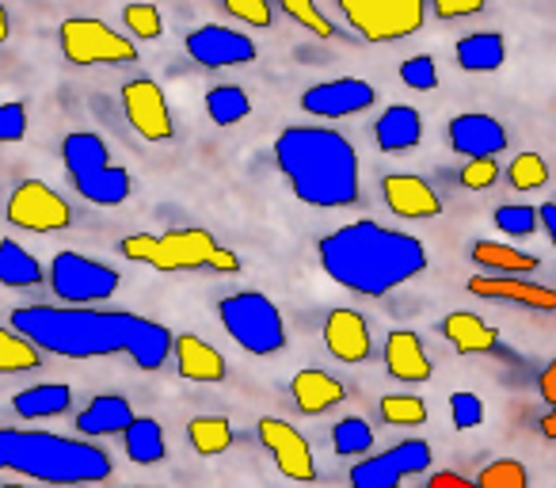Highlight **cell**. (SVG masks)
<instances>
[{
	"label": "cell",
	"mask_w": 556,
	"mask_h": 488,
	"mask_svg": "<svg viewBox=\"0 0 556 488\" xmlns=\"http://www.w3.org/2000/svg\"><path fill=\"white\" fill-rule=\"evenodd\" d=\"M12 328L50 355H126L138 371H161L172 355V340H176L161 321L123 310H92V305H20L12 313Z\"/></svg>",
	"instance_id": "obj_1"
},
{
	"label": "cell",
	"mask_w": 556,
	"mask_h": 488,
	"mask_svg": "<svg viewBox=\"0 0 556 488\" xmlns=\"http://www.w3.org/2000/svg\"><path fill=\"white\" fill-rule=\"evenodd\" d=\"M317 260L328 279L363 298H386L427 272V249L412 233L389 229L366 217L325 233L317 245Z\"/></svg>",
	"instance_id": "obj_2"
},
{
	"label": "cell",
	"mask_w": 556,
	"mask_h": 488,
	"mask_svg": "<svg viewBox=\"0 0 556 488\" xmlns=\"http://www.w3.org/2000/svg\"><path fill=\"white\" fill-rule=\"evenodd\" d=\"M278 172L287 176L290 191L305 207L343 210L355 207L363 184H358V153L340 130L328 126H287L275 141Z\"/></svg>",
	"instance_id": "obj_3"
},
{
	"label": "cell",
	"mask_w": 556,
	"mask_h": 488,
	"mask_svg": "<svg viewBox=\"0 0 556 488\" xmlns=\"http://www.w3.org/2000/svg\"><path fill=\"white\" fill-rule=\"evenodd\" d=\"M0 470L24 473L42 485H103L115 473L108 450L85 439H65L50 431H20L0 427Z\"/></svg>",
	"instance_id": "obj_4"
},
{
	"label": "cell",
	"mask_w": 556,
	"mask_h": 488,
	"mask_svg": "<svg viewBox=\"0 0 556 488\" xmlns=\"http://www.w3.org/2000/svg\"><path fill=\"white\" fill-rule=\"evenodd\" d=\"M126 260L149 264L156 272H214L237 275L240 256L229 252L214 233L206 229H168V233H130L118 245Z\"/></svg>",
	"instance_id": "obj_5"
},
{
	"label": "cell",
	"mask_w": 556,
	"mask_h": 488,
	"mask_svg": "<svg viewBox=\"0 0 556 488\" xmlns=\"http://www.w3.org/2000/svg\"><path fill=\"white\" fill-rule=\"evenodd\" d=\"M62 161L70 172L73 187L80 191V199L96 202V207H123L134 191V179L126 168H118L108 153V141L100 134H65L62 141Z\"/></svg>",
	"instance_id": "obj_6"
},
{
	"label": "cell",
	"mask_w": 556,
	"mask_h": 488,
	"mask_svg": "<svg viewBox=\"0 0 556 488\" xmlns=\"http://www.w3.org/2000/svg\"><path fill=\"white\" fill-rule=\"evenodd\" d=\"M217 321L248 355H275L287 348V321L263 290H237L217 302Z\"/></svg>",
	"instance_id": "obj_7"
},
{
	"label": "cell",
	"mask_w": 556,
	"mask_h": 488,
	"mask_svg": "<svg viewBox=\"0 0 556 488\" xmlns=\"http://www.w3.org/2000/svg\"><path fill=\"white\" fill-rule=\"evenodd\" d=\"M343 20L366 42H396L424 27V0H340Z\"/></svg>",
	"instance_id": "obj_8"
},
{
	"label": "cell",
	"mask_w": 556,
	"mask_h": 488,
	"mask_svg": "<svg viewBox=\"0 0 556 488\" xmlns=\"http://www.w3.org/2000/svg\"><path fill=\"white\" fill-rule=\"evenodd\" d=\"M50 290L54 298H62L65 305H92L108 302L118 295V272L111 264H100L92 256H80V252H58L50 260Z\"/></svg>",
	"instance_id": "obj_9"
},
{
	"label": "cell",
	"mask_w": 556,
	"mask_h": 488,
	"mask_svg": "<svg viewBox=\"0 0 556 488\" xmlns=\"http://www.w3.org/2000/svg\"><path fill=\"white\" fill-rule=\"evenodd\" d=\"M65 62L73 65H130L138 62V47L126 35L111 32L103 20L73 16L58 27Z\"/></svg>",
	"instance_id": "obj_10"
},
{
	"label": "cell",
	"mask_w": 556,
	"mask_h": 488,
	"mask_svg": "<svg viewBox=\"0 0 556 488\" xmlns=\"http://www.w3.org/2000/svg\"><path fill=\"white\" fill-rule=\"evenodd\" d=\"M431 442L427 439H404L396 447L381 450L374 458L351 465L348 485L351 488H396L404 477H416V473L431 470Z\"/></svg>",
	"instance_id": "obj_11"
},
{
	"label": "cell",
	"mask_w": 556,
	"mask_h": 488,
	"mask_svg": "<svg viewBox=\"0 0 556 488\" xmlns=\"http://www.w3.org/2000/svg\"><path fill=\"white\" fill-rule=\"evenodd\" d=\"M9 222L27 233H62L73 225V207L42 179H24L9 199Z\"/></svg>",
	"instance_id": "obj_12"
},
{
	"label": "cell",
	"mask_w": 556,
	"mask_h": 488,
	"mask_svg": "<svg viewBox=\"0 0 556 488\" xmlns=\"http://www.w3.org/2000/svg\"><path fill=\"white\" fill-rule=\"evenodd\" d=\"M255 431H260V442L267 447L270 462L278 465V473H282L287 480L309 485V480L317 477V458H313V447L305 442V435L298 431L294 424H287V420H278V416H260Z\"/></svg>",
	"instance_id": "obj_13"
},
{
	"label": "cell",
	"mask_w": 556,
	"mask_h": 488,
	"mask_svg": "<svg viewBox=\"0 0 556 488\" xmlns=\"http://www.w3.org/2000/svg\"><path fill=\"white\" fill-rule=\"evenodd\" d=\"M123 111L130 118V126L146 141H172L176 138V118H172L168 96L156 80L134 77L123 85Z\"/></svg>",
	"instance_id": "obj_14"
},
{
	"label": "cell",
	"mask_w": 556,
	"mask_h": 488,
	"mask_svg": "<svg viewBox=\"0 0 556 488\" xmlns=\"http://www.w3.org/2000/svg\"><path fill=\"white\" fill-rule=\"evenodd\" d=\"M374 103H378V88L358 77L320 80V85L302 92V111H309V115H317V118H351V115L370 111Z\"/></svg>",
	"instance_id": "obj_15"
},
{
	"label": "cell",
	"mask_w": 556,
	"mask_h": 488,
	"mask_svg": "<svg viewBox=\"0 0 556 488\" xmlns=\"http://www.w3.org/2000/svg\"><path fill=\"white\" fill-rule=\"evenodd\" d=\"M184 47L206 70H229V65H248L260 58V47L244 32H232V27L222 24H206L199 32H191Z\"/></svg>",
	"instance_id": "obj_16"
},
{
	"label": "cell",
	"mask_w": 556,
	"mask_h": 488,
	"mask_svg": "<svg viewBox=\"0 0 556 488\" xmlns=\"http://www.w3.org/2000/svg\"><path fill=\"white\" fill-rule=\"evenodd\" d=\"M446 138L454 146V153H465L469 161H480V157H492L507 149V126L495 115H484V111H462V115L450 118Z\"/></svg>",
	"instance_id": "obj_17"
},
{
	"label": "cell",
	"mask_w": 556,
	"mask_h": 488,
	"mask_svg": "<svg viewBox=\"0 0 556 488\" xmlns=\"http://www.w3.org/2000/svg\"><path fill=\"white\" fill-rule=\"evenodd\" d=\"M469 295L472 298H492V302L522 305V310L556 313V290L522 279V275H472Z\"/></svg>",
	"instance_id": "obj_18"
},
{
	"label": "cell",
	"mask_w": 556,
	"mask_h": 488,
	"mask_svg": "<svg viewBox=\"0 0 556 488\" xmlns=\"http://www.w3.org/2000/svg\"><path fill=\"white\" fill-rule=\"evenodd\" d=\"M381 195H386V207L401 217L412 222H424V217L442 214V199L424 176H412V172H393V176L381 179Z\"/></svg>",
	"instance_id": "obj_19"
},
{
	"label": "cell",
	"mask_w": 556,
	"mask_h": 488,
	"mask_svg": "<svg viewBox=\"0 0 556 488\" xmlns=\"http://www.w3.org/2000/svg\"><path fill=\"white\" fill-rule=\"evenodd\" d=\"M325 348L340 363H366L374 355L370 325L358 310H332L325 317Z\"/></svg>",
	"instance_id": "obj_20"
},
{
	"label": "cell",
	"mask_w": 556,
	"mask_h": 488,
	"mask_svg": "<svg viewBox=\"0 0 556 488\" xmlns=\"http://www.w3.org/2000/svg\"><path fill=\"white\" fill-rule=\"evenodd\" d=\"M381 359H386L389 378L408 381V386H419V381H427L434 374L431 355L424 351V340H419L412 328H396V333H389Z\"/></svg>",
	"instance_id": "obj_21"
},
{
	"label": "cell",
	"mask_w": 556,
	"mask_h": 488,
	"mask_svg": "<svg viewBox=\"0 0 556 488\" xmlns=\"http://www.w3.org/2000/svg\"><path fill=\"white\" fill-rule=\"evenodd\" d=\"M172 359H176L179 374H184L187 381H199V386H214V381H225V374H229L222 351L210 348V343L199 340L194 333H184L172 340Z\"/></svg>",
	"instance_id": "obj_22"
},
{
	"label": "cell",
	"mask_w": 556,
	"mask_h": 488,
	"mask_svg": "<svg viewBox=\"0 0 556 488\" xmlns=\"http://www.w3.org/2000/svg\"><path fill=\"white\" fill-rule=\"evenodd\" d=\"M374 138L381 153H412L424 141V115L412 103H393L374 123Z\"/></svg>",
	"instance_id": "obj_23"
},
{
	"label": "cell",
	"mask_w": 556,
	"mask_h": 488,
	"mask_svg": "<svg viewBox=\"0 0 556 488\" xmlns=\"http://www.w3.org/2000/svg\"><path fill=\"white\" fill-rule=\"evenodd\" d=\"M290 397H294V404L305 412V416H320V412H328L340 401H348V389H343V381L332 378L328 371L309 366V371L294 374V381H290Z\"/></svg>",
	"instance_id": "obj_24"
},
{
	"label": "cell",
	"mask_w": 556,
	"mask_h": 488,
	"mask_svg": "<svg viewBox=\"0 0 556 488\" xmlns=\"http://www.w3.org/2000/svg\"><path fill=\"white\" fill-rule=\"evenodd\" d=\"M439 328H442V336H446L450 348L462 351V355H488V351H495V343H500V333L469 310L446 313Z\"/></svg>",
	"instance_id": "obj_25"
},
{
	"label": "cell",
	"mask_w": 556,
	"mask_h": 488,
	"mask_svg": "<svg viewBox=\"0 0 556 488\" xmlns=\"http://www.w3.org/2000/svg\"><path fill=\"white\" fill-rule=\"evenodd\" d=\"M134 424V404L118 393L96 397L88 409L77 412V431L80 435H123Z\"/></svg>",
	"instance_id": "obj_26"
},
{
	"label": "cell",
	"mask_w": 556,
	"mask_h": 488,
	"mask_svg": "<svg viewBox=\"0 0 556 488\" xmlns=\"http://www.w3.org/2000/svg\"><path fill=\"white\" fill-rule=\"evenodd\" d=\"M73 404V389L62 381H39V386H27L12 397V409L24 420H54L62 412H70Z\"/></svg>",
	"instance_id": "obj_27"
},
{
	"label": "cell",
	"mask_w": 556,
	"mask_h": 488,
	"mask_svg": "<svg viewBox=\"0 0 556 488\" xmlns=\"http://www.w3.org/2000/svg\"><path fill=\"white\" fill-rule=\"evenodd\" d=\"M454 54L465 73H495L507 62V42H503L500 32H477V35H465Z\"/></svg>",
	"instance_id": "obj_28"
},
{
	"label": "cell",
	"mask_w": 556,
	"mask_h": 488,
	"mask_svg": "<svg viewBox=\"0 0 556 488\" xmlns=\"http://www.w3.org/2000/svg\"><path fill=\"white\" fill-rule=\"evenodd\" d=\"M126 458L134 465H156L168 458V442H164V427L153 416H134V424L123 431Z\"/></svg>",
	"instance_id": "obj_29"
},
{
	"label": "cell",
	"mask_w": 556,
	"mask_h": 488,
	"mask_svg": "<svg viewBox=\"0 0 556 488\" xmlns=\"http://www.w3.org/2000/svg\"><path fill=\"white\" fill-rule=\"evenodd\" d=\"M469 256H472V264L484 267V272H492V275L538 272V256H530V252H518L515 245H500V240H477Z\"/></svg>",
	"instance_id": "obj_30"
},
{
	"label": "cell",
	"mask_w": 556,
	"mask_h": 488,
	"mask_svg": "<svg viewBox=\"0 0 556 488\" xmlns=\"http://www.w3.org/2000/svg\"><path fill=\"white\" fill-rule=\"evenodd\" d=\"M42 283V264L24 249L16 240H0V287H12V290H24Z\"/></svg>",
	"instance_id": "obj_31"
},
{
	"label": "cell",
	"mask_w": 556,
	"mask_h": 488,
	"mask_svg": "<svg viewBox=\"0 0 556 488\" xmlns=\"http://www.w3.org/2000/svg\"><path fill=\"white\" fill-rule=\"evenodd\" d=\"M187 439H191V450L202 458H217L232 447V424L225 416H194L187 424Z\"/></svg>",
	"instance_id": "obj_32"
},
{
	"label": "cell",
	"mask_w": 556,
	"mask_h": 488,
	"mask_svg": "<svg viewBox=\"0 0 556 488\" xmlns=\"http://www.w3.org/2000/svg\"><path fill=\"white\" fill-rule=\"evenodd\" d=\"M206 115L214 118L217 126H237L252 115V100H248V92L237 85H214L206 92Z\"/></svg>",
	"instance_id": "obj_33"
},
{
	"label": "cell",
	"mask_w": 556,
	"mask_h": 488,
	"mask_svg": "<svg viewBox=\"0 0 556 488\" xmlns=\"http://www.w3.org/2000/svg\"><path fill=\"white\" fill-rule=\"evenodd\" d=\"M42 366V351L16 328H0V374H24Z\"/></svg>",
	"instance_id": "obj_34"
},
{
	"label": "cell",
	"mask_w": 556,
	"mask_h": 488,
	"mask_svg": "<svg viewBox=\"0 0 556 488\" xmlns=\"http://www.w3.org/2000/svg\"><path fill=\"white\" fill-rule=\"evenodd\" d=\"M332 447L340 458H363L370 454L374 447V431L363 416H343L340 424L332 427Z\"/></svg>",
	"instance_id": "obj_35"
},
{
	"label": "cell",
	"mask_w": 556,
	"mask_h": 488,
	"mask_svg": "<svg viewBox=\"0 0 556 488\" xmlns=\"http://www.w3.org/2000/svg\"><path fill=\"white\" fill-rule=\"evenodd\" d=\"M378 412H381V420H386V424H393V427H419L427 420V404H424V397H416V393L381 397Z\"/></svg>",
	"instance_id": "obj_36"
},
{
	"label": "cell",
	"mask_w": 556,
	"mask_h": 488,
	"mask_svg": "<svg viewBox=\"0 0 556 488\" xmlns=\"http://www.w3.org/2000/svg\"><path fill=\"white\" fill-rule=\"evenodd\" d=\"M507 179L518 191H538V187L548 184V164L541 153H518L515 161L507 164Z\"/></svg>",
	"instance_id": "obj_37"
},
{
	"label": "cell",
	"mask_w": 556,
	"mask_h": 488,
	"mask_svg": "<svg viewBox=\"0 0 556 488\" xmlns=\"http://www.w3.org/2000/svg\"><path fill=\"white\" fill-rule=\"evenodd\" d=\"M477 488H530V473L515 458H500L477 473Z\"/></svg>",
	"instance_id": "obj_38"
},
{
	"label": "cell",
	"mask_w": 556,
	"mask_h": 488,
	"mask_svg": "<svg viewBox=\"0 0 556 488\" xmlns=\"http://www.w3.org/2000/svg\"><path fill=\"white\" fill-rule=\"evenodd\" d=\"M123 24H126V32H130L134 39H141V42H153V39H161V35H164V20H161V12H156L153 4H126Z\"/></svg>",
	"instance_id": "obj_39"
},
{
	"label": "cell",
	"mask_w": 556,
	"mask_h": 488,
	"mask_svg": "<svg viewBox=\"0 0 556 488\" xmlns=\"http://www.w3.org/2000/svg\"><path fill=\"white\" fill-rule=\"evenodd\" d=\"M282 12H287L294 24H302L305 32L317 35V39H332V35H336L332 20H328L325 12L313 4V0H282Z\"/></svg>",
	"instance_id": "obj_40"
},
{
	"label": "cell",
	"mask_w": 556,
	"mask_h": 488,
	"mask_svg": "<svg viewBox=\"0 0 556 488\" xmlns=\"http://www.w3.org/2000/svg\"><path fill=\"white\" fill-rule=\"evenodd\" d=\"M495 225H500L507 237H530V233H538L541 217L533 207H518V202H503L500 210H495Z\"/></svg>",
	"instance_id": "obj_41"
},
{
	"label": "cell",
	"mask_w": 556,
	"mask_h": 488,
	"mask_svg": "<svg viewBox=\"0 0 556 488\" xmlns=\"http://www.w3.org/2000/svg\"><path fill=\"white\" fill-rule=\"evenodd\" d=\"M450 420H454L457 431H469V427H480L484 424V401L469 389H457L450 393Z\"/></svg>",
	"instance_id": "obj_42"
},
{
	"label": "cell",
	"mask_w": 556,
	"mask_h": 488,
	"mask_svg": "<svg viewBox=\"0 0 556 488\" xmlns=\"http://www.w3.org/2000/svg\"><path fill=\"white\" fill-rule=\"evenodd\" d=\"M401 80L416 92H431V88H439V65H434L431 54H412L401 65Z\"/></svg>",
	"instance_id": "obj_43"
},
{
	"label": "cell",
	"mask_w": 556,
	"mask_h": 488,
	"mask_svg": "<svg viewBox=\"0 0 556 488\" xmlns=\"http://www.w3.org/2000/svg\"><path fill=\"white\" fill-rule=\"evenodd\" d=\"M27 138V108L20 100L0 103V146H16Z\"/></svg>",
	"instance_id": "obj_44"
},
{
	"label": "cell",
	"mask_w": 556,
	"mask_h": 488,
	"mask_svg": "<svg viewBox=\"0 0 556 488\" xmlns=\"http://www.w3.org/2000/svg\"><path fill=\"white\" fill-rule=\"evenodd\" d=\"M462 187H469V191H488V187L500 179V164L492 161V157H480V161H465L462 164Z\"/></svg>",
	"instance_id": "obj_45"
},
{
	"label": "cell",
	"mask_w": 556,
	"mask_h": 488,
	"mask_svg": "<svg viewBox=\"0 0 556 488\" xmlns=\"http://www.w3.org/2000/svg\"><path fill=\"white\" fill-rule=\"evenodd\" d=\"M225 12L244 20L248 27H270V20H275L267 0H225Z\"/></svg>",
	"instance_id": "obj_46"
},
{
	"label": "cell",
	"mask_w": 556,
	"mask_h": 488,
	"mask_svg": "<svg viewBox=\"0 0 556 488\" xmlns=\"http://www.w3.org/2000/svg\"><path fill=\"white\" fill-rule=\"evenodd\" d=\"M431 12L439 20H465V16H480L484 12V0H434Z\"/></svg>",
	"instance_id": "obj_47"
},
{
	"label": "cell",
	"mask_w": 556,
	"mask_h": 488,
	"mask_svg": "<svg viewBox=\"0 0 556 488\" xmlns=\"http://www.w3.org/2000/svg\"><path fill=\"white\" fill-rule=\"evenodd\" d=\"M427 488H477V480L462 477V473H454V470H439V473H431Z\"/></svg>",
	"instance_id": "obj_48"
},
{
	"label": "cell",
	"mask_w": 556,
	"mask_h": 488,
	"mask_svg": "<svg viewBox=\"0 0 556 488\" xmlns=\"http://www.w3.org/2000/svg\"><path fill=\"white\" fill-rule=\"evenodd\" d=\"M538 393L548 401V409H556V359L538 374Z\"/></svg>",
	"instance_id": "obj_49"
},
{
	"label": "cell",
	"mask_w": 556,
	"mask_h": 488,
	"mask_svg": "<svg viewBox=\"0 0 556 488\" xmlns=\"http://www.w3.org/2000/svg\"><path fill=\"white\" fill-rule=\"evenodd\" d=\"M538 217H541V225H545L548 240L556 245V202H545V207L538 210Z\"/></svg>",
	"instance_id": "obj_50"
},
{
	"label": "cell",
	"mask_w": 556,
	"mask_h": 488,
	"mask_svg": "<svg viewBox=\"0 0 556 488\" xmlns=\"http://www.w3.org/2000/svg\"><path fill=\"white\" fill-rule=\"evenodd\" d=\"M538 427H541V435H545V439L556 442V409H548L545 416L538 420Z\"/></svg>",
	"instance_id": "obj_51"
},
{
	"label": "cell",
	"mask_w": 556,
	"mask_h": 488,
	"mask_svg": "<svg viewBox=\"0 0 556 488\" xmlns=\"http://www.w3.org/2000/svg\"><path fill=\"white\" fill-rule=\"evenodd\" d=\"M9 12H4V4H0V47H4V42H9Z\"/></svg>",
	"instance_id": "obj_52"
},
{
	"label": "cell",
	"mask_w": 556,
	"mask_h": 488,
	"mask_svg": "<svg viewBox=\"0 0 556 488\" xmlns=\"http://www.w3.org/2000/svg\"><path fill=\"white\" fill-rule=\"evenodd\" d=\"M0 488H27V485H0Z\"/></svg>",
	"instance_id": "obj_53"
},
{
	"label": "cell",
	"mask_w": 556,
	"mask_h": 488,
	"mask_svg": "<svg viewBox=\"0 0 556 488\" xmlns=\"http://www.w3.org/2000/svg\"><path fill=\"white\" fill-rule=\"evenodd\" d=\"M138 488H164V485H138Z\"/></svg>",
	"instance_id": "obj_54"
}]
</instances>
